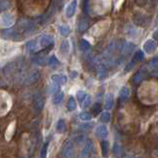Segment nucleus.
Wrapping results in <instances>:
<instances>
[{
	"label": "nucleus",
	"instance_id": "obj_1",
	"mask_svg": "<svg viewBox=\"0 0 158 158\" xmlns=\"http://www.w3.org/2000/svg\"><path fill=\"white\" fill-rule=\"evenodd\" d=\"M37 23L29 19H21L17 24V33L25 34V33H33L36 30Z\"/></svg>",
	"mask_w": 158,
	"mask_h": 158
},
{
	"label": "nucleus",
	"instance_id": "obj_2",
	"mask_svg": "<svg viewBox=\"0 0 158 158\" xmlns=\"http://www.w3.org/2000/svg\"><path fill=\"white\" fill-rule=\"evenodd\" d=\"M15 23V16L13 13L3 12L0 14V27L3 29H10Z\"/></svg>",
	"mask_w": 158,
	"mask_h": 158
},
{
	"label": "nucleus",
	"instance_id": "obj_3",
	"mask_svg": "<svg viewBox=\"0 0 158 158\" xmlns=\"http://www.w3.org/2000/svg\"><path fill=\"white\" fill-rule=\"evenodd\" d=\"M75 152V142L73 139H68L62 148L61 155L63 158H72Z\"/></svg>",
	"mask_w": 158,
	"mask_h": 158
},
{
	"label": "nucleus",
	"instance_id": "obj_4",
	"mask_svg": "<svg viewBox=\"0 0 158 158\" xmlns=\"http://www.w3.org/2000/svg\"><path fill=\"white\" fill-rule=\"evenodd\" d=\"M54 42V39L52 35H43L38 39V43L40 48H44L52 46V44Z\"/></svg>",
	"mask_w": 158,
	"mask_h": 158
},
{
	"label": "nucleus",
	"instance_id": "obj_5",
	"mask_svg": "<svg viewBox=\"0 0 158 158\" xmlns=\"http://www.w3.org/2000/svg\"><path fill=\"white\" fill-rule=\"evenodd\" d=\"M156 49H157V43L154 40H152V39L147 40V41L143 44V51L148 54L155 52Z\"/></svg>",
	"mask_w": 158,
	"mask_h": 158
},
{
	"label": "nucleus",
	"instance_id": "obj_6",
	"mask_svg": "<svg viewBox=\"0 0 158 158\" xmlns=\"http://www.w3.org/2000/svg\"><path fill=\"white\" fill-rule=\"evenodd\" d=\"M132 21L135 26H144L145 24H147L148 20L145 15L141 13H135L132 16Z\"/></svg>",
	"mask_w": 158,
	"mask_h": 158
},
{
	"label": "nucleus",
	"instance_id": "obj_7",
	"mask_svg": "<svg viewBox=\"0 0 158 158\" xmlns=\"http://www.w3.org/2000/svg\"><path fill=\"white\" fill-rule=\"evenodd\" d=\"M44 105V98L42 96V94L40 93H36L34 95V106L36 108L37 111H42Z\"/></svg>",
	"mask_w": 158,
	"mask_h": 158
},
{
	"label": "nucleus",
	"instance_id": "obj_8",
	"mask_svg": "<svg viewBox=\"0 0 158 158\" xmlns=\"http://www.w3.org/2000/svg\"><path fill=\"white\" fill-rule=\"evenodd\" d=\"M32 60L35 64H37V65H41V66H44V64L47 63V57H46V53L44 52H40V53H37L35 54L33 56Z\"/></svg>",
	"mask_w": 158,
	"mask_h": 158
},
{
	"label": "nucleus",
	"instance_id": "obj_9",
	"mask_svg": "<svg viewBox=\"0 0 158 158\" xmlns=\"http://www.w3.org/2000/svg\"><path fill=\"white\" fill-rule=\"evenodd\" d=\"M15 131H16V122L13 121L8 125L7 130H6V131H5V139H6L7 141L11 140L13 135H14V133H15Z\"/></svg>",
	"mask_w": 158,
	"mask_h": 158
},
{
	"label": "nucleus",
	"instance_id": "obj_10",
	"mask_svg": "<svg viewBox=\"0 0 158 158\" xmlns=\"http://www.w3.org/2000/svg\"><path fill=\"white\" fill-rule=\"evenodd\" d=\"M126 34L128 38L131 39H135V38H138L140 36V30H138L137 28L135 27H132V26H127L126 27Z\"/></svg>",
	"mask_w": 158,
	"mask_h": 158
},
{
	"label": "nucleus",
	"instance_id": "obj_11",
	"mask_svg": "<svg viewBox=\"0 0 158 158\" xmlns=\"http://www.w3.org/2000/svg\"><path fill=\"white\" fill-rule=\"evenodd\" d=\"M76 8H77V0H72V1L69 3L66 9H65V15L67 18H71L76 12Z\"/></svg>",
	"mask_w": 158,
	"mask_h": 158
},
{
	"label": "nucleus",
	"instance_id": "obj_12",
	"mask_svg": "<svg viewBox=\"0 0 158 158\" xmlns=\"http://www.w3.org/2000/svg\"><path fill=\"white\" fill-rule=\"evenodd\" d=\"M95 135L98 138H106L109 135V130L105 125H100L96 127Z\"/></svg>",
	"mask_w": 158,
	"mask_h": 158
},
{
	"label": "nucleus",
	"instance_id": "obj_13",
	"mask_svg": "<svg viewBox=\"0 0 158 158\" xmlns=\"http://www.w3.org/2000/svg\"><path fill=\"white\" fill-rule=\"evenodd\" d=\"M52 81L57 85H64L67 82V77L63 74H53L52 76Z\"/></svg>",
	"mask_w": 158,
	"mask_h": 158
},
{
	"label": "nucleus",
	"instance_id": "obj_14",
	"mask_svg": "<svg viewBox=\"0 0 158 158\" xmlns=\"http://www.w3.org/2000/svg\"><path fill=\"white\" fill-rule=\"evenodd\" d=\"M89 27V21L86 18H80L77 24V29L80 33L85 32Z\"/></svg>",
	"mask_w": 158,
	"mask_h": 158
},
{
	"label": "nucleus",
	"instance_id": "obj_15",
	"mask_svg": "<svg viewBox=\"0 0 158 158\" xmlns=\"http://www.w3.org/2000/svg\"><path fill=\"white\" fill-rule=\"evenodd\" d=\"M70 51V44L67 41V40H63L61 42L60 48H59V52L62 54V56H67Z\"/></svg>",
	"mask_w": 158,
	"mask_h": 158
},
{
	"label": "nucleus",
	"instance_id": "obj_16",
	"mask_svg": "<svg viewBox=\"0 0 158 158\" xmlns=\"http://www.w3.org/2000/svg\"><path fill=\"white\" fill-rule=\"evenodd\" d=\"M135 48V44L131 42H126L123 46V54H131Z\"/></svg>",
	"mask_w": 158,
	"mask_h": 158
},
{
	"label": "nucleus",
	"instance_id": "obj_17",
	"mask_svg": "<svg viewBox=\"0 0 158 158\" xmlns=\"http://www.w3.org/2000/svg\"><path fill=\"white\" fill-rule=\"evenodd\" d=\"M92 148H93V141L91 139L87 140V142L85 143V145H84L83 149L81 151V156L82 157H86L89 155V153L92 151Z\"/></svg>",
	"mask_w": 158,
	"mask_h": 158
},
{
	"label": "nucleus",
	"instance_id": "obj_18",
	"mask_svg": "<svg viewBox=\"0 0 158 158\" xmlns=\"http://www.w3.org/2000/svg\"><path fill=\"white\" fill-rule=\"evenodd\" d=\"M131 96V89L127 87V86H123L122 88V90L120 92V99L122 102H125L127 101L128 98Z\"/></svg>",
	"mask_w": 158,
	"mask_h": 158
},
{
	"label": "nucleus",
	"instance_id": "obj_19",
	"mask_svg": "<svg viewBox=\"0 0 158 158\" xmlns=\"http://www.w3.org/2000/svg\"><path fill=\"white\" fill-rule=\"evenodd\" d=\"M108 74V67L105 63H102L98 66V76L100 79H104L107 77Z\"/></svg>",
	"mask_w": 158,
	"mask_h": 158
},
{
	"label": "nucleus",
	"instance_id": "obj_20",
	"mask_svg": "<svg viewBox=\"0 0 158 158\" xmlns=\"http://www.w3.org/2000/svg\"><path fill=\"white\" fill-rule=\"evenodd\" d=\"M114 106V95L112 93H108L105 96V108L107 110H110Z\"/></svg>",
	"mask_w": 158,
	"mask_h": 158
},
{
	"label": "nucleus",
	"instance_id": "obj_21",
	"mask_svg": "<svg viewBox=\"0 0 158 158\" xmlns=\"http://www.w3.org/2000/svg\"><path fill=\"white\" fill-rule=\"evenodd\" d=\"M27 49L30 52H37L40 49L38 41H30L27 44Z\"/></svg>",
	"mask_w": 158,
	"mask_h": 158
},
{
	"label": "nucleus",
	"instance_id": "obj_22",
	"mask_svg": "<svg viewBox=\"0 0 158 158\" xmlns=\"http://www.w3.org/2000/svg\"><path fill=\"white\" fill-rule=\"evenodd\" d=\"M109 150H110V144L107 140H103L101 142V152L103 157H107L109 154Z\"/></svg>",
	"mask_w": 158,
	"mask_h": 158
},
{
	"label": "nucleus",
	"instance_id": "obj_23",
	"mask_svg": "<svg viewBox=\"0 0 158 158\" xmlns=\"http://www.w3.org/2000/svg\"><path fill=\"white\" fill-rule=\"evenodd\" d=\"M40 78V73L38 71H35L33 73H31L30 75L27 77L26 79V83L27 84H31V83H34V82H37Z\"/></svg>",
	"mask_w": 158,
	"mask_h": 158
},
{
	"label": "nucleus",
	"instance_id": "obj_24",
	"mask_svg": "<svg viewBox=\"0 0 158 158\" xmlns=\"http://www.w3.org/2000/svg\"><path fill=\"white\" fill-rule=\"evenodd\" d=\"M143 58H144V53H143V52L141 51H137L135 53V56H133L132 59H131V61L136 64L137 62H140L143 60Z\"/></svg>",
	"mask_w": 158,
	"mask_h": 158
},
{
	"label": "nucleus",
	"instance_id": "obj_25",
	"mask_svg": "<svg viewBox=\"0 0 158 158\" xmlns=\"http://www.w3.org/2000/svg\"><path fill=\"white\" fill-rule=\"evenodd\" d=\"M63 98H64V94H63V92H57V93H56V94L53 95L52 102H53L54 105H59V104H60V103L62 102Z\"/></svg>",
	"mask_w": 158,
	"mask_h": 158
},
{
	"label": "nucleus",
	"instance_id": "obj_26",
	"mask_svg": "<svg viewBox=\"0 0 158 158\" xmlns=\"http://www.w3.org/2000/svg\"><path fill=\"white\" fill-rule=\"evenodd\" d=\"M65 127H66L65 121H64L63 118H59L56 123V131L59 133H63L65 131Z\"/></svg>",
	"mask_w": 158,
	"mask_h": 158
},
{
	"label": "nucleus",
	"instance_id": "obj_27",
	"mask_svg": "<svg viewBox=\"0 0 158 158\" xmlns=\"http://www.w3.org/2000/svg\"><path fill=\"white\" fill-rule=\"evenodd\" d=\"M77 107V103H76V100H75V98L74 97H70L68 99V102H67V109H68V111H74L76 109Z\"/></svg>",
	"mask_w": 158,
	"mask_h": 158
},
{
	"label": "nucleus",
	"instance_id": "obj_28",
	"mask_svg": "<svg viewBox=\"0 0 158 158\" xmlns=\"http://www.w3.org/2000/svg\"><path fill=\"white\" fill-rule=\"evenodd\" d=\"M79 44H80V49L83 52H88V51H90V49H91L90 43H89L88 41H86L85 39H82Z\"/></svg>",
	"mask_w": 158,
	"mask_h": 158
},
{
	"label": "nucleus",
	"instance_id": "obj_29",
	"mask_svg": "<svg viewBox=\"0 0 158 158\" xmlns=\"http://www.w3.org/2000/svg\"><path fill=\"white\" fill-rule=\"evenodd\" d=\"M59 33H60L61 36L63 37H67L69 34H70V28H69L67 25H61L59 27Z\"/></svg>",
	"mask_w": 158,
	"mask_h": 158
},
{
	"label": "nucleus",
	"instance_id": "obj_30",
	"mask_svg": "<svg viewBox=\"0 0 158 158\" xmlns=\"http://www.w3.org/2000/svg\"><path fill=\"white\" fill-rule=\"evenodd\" d=\"M48 64L51 67H56L58 64H59V61H58V59L56 58V56H51L48 57Z\"/></svg>",
	"mask_w": 158,
	"mask_h": 158
},
{
	"label": "nucleus",
	"instance_id": "obj_31",
	"mask_svg": "<svg viewBox=\"0 0 158 158\" xmlns=\"http://www.w3.org/2000/svg\"><path fill=\"white\" fill-rule=\"evenodd\" d=\"M93 116L91 115L90 113H87V112H83L79 114V118L83 122H89L92 120Z\"/></svg>",
	"mask_w": 158,
	"mask_h": 158
},
{
	"label": "nucleus",
	"instance_id": "obj_32",
	"mask_svg": "<svg viewBox=\"0 0 158 158\" xmlns=\"http://www.w3.org/2000/svg\"><path fill=\"white\" fill-rule=\"evenodd\" d=\"M2 36H3V38L9 40V39H11L15 36V32L12 29H5L2 32Z\"/></svg>",
	"mask_w": 158,
	"mask_h": 158
},
{
	"label": "nucleus",
	"instance_id": "obj_33",
	"mask_svg": "<svg viewBox=\"0 0 158 158\" xmlns=\"http://www.w3.org/2000/svg\"><path fill=\"white\" fill-rule=\"evenodd\" d=\"M143 78H144V75H143L141 70H140L139 72H137L135 75L132 77V81L135 84H138V83H140L143 80Z\"/></svg>",
	"mask_w": 158,
	"mask_h": 158
},
{
	"label": "nucleus",
	"instance_id": "obj_34",
	"mask_svg": "<svg viewBox=\"0 0 158 158\" xmlns=\"http://www.w3.org/2000/svg\"><path fill=\"white\" fill-rule=\"evenodd\" d=\"M86 96H87V94H86L85 92H84V91H82V90H79V91H77V93H76V98H77L78 102L80 103V104H82L83 101L85 100Z\"/></svg>",
	"mask_w": 158,
	"mask_h": 158
},
{
	"label": "nucleus",
	"instance_id": "obj_35",
	"mask_svg": "<svg viewBox=\"0 0 158 158\" xmlns=\"http://www.w3.org/2000/svg\"><path fill=\"white\" fill-rule=\"evenodd\" d=\"M91 104H92V96L91 95H87L86 98H85V100L83 101V103L81 104L80 106L83 109H86V108H88L89 106H90Z\"/></svg>",
	"mask_w": 158,
	"mask_h": 158
},
{
	"label": "nucleus",
	"instance_id": "obj_36",
	"mask_svg": "<svg viewBox=\"0 0 158 158\" xmlns=\"http://www.w3.org/2000/svg\"><path fill=\"white\" fill-rule=\"evenodd\" d=\"M148 67H149L150 69H158V57H154V58H152L151 60L148 62Z\"/></svg>",
	"mask_w": 158,
	"mask_h": 158
},
{
	"label": "nucleus",
	"instance_id": "obj_37",
	"mask_svg": "<svg viewBox=\"0 0 158 158\" xmlns=\"http://www.w3.org/2000/svg\"><path fill=\"white\" fill-rule=\"evenodd\" d=\"M100 121L102 123H109L111 121V115H110V113L109 112H104L101 117H100Z\"/></svg>",
	"mask_w": 158,
	"mask_h": 158
},
{
	"label": "nucleus",
	"instance_id": "obj_38",
	"mask_svg": "<svg viewBox=\"0 0 158 158\" xmlns=\"http://www.w3.org/2000/svg\"><path fill=\"white\" fill-rule=\"evenodd\" d=\"M9 6H10V2L8 0H2V1H0V14L3 11H5L6 9H8Z\"/></svg>",
	"mask_w": 158,
	"mask_h": 158
},
{
	"label": "nucleus",
	"instance_id": "obj_39",
	"mask_svg": "<svg viewBox=\"0 0 158 158\" xmlns=\"http://www.w3.org/2000/svg\"><path fill=\"white\" fill-rule=\"evenodd\" d=\"M58 88H59V85H57V84H56V83H52V85L48 86V92L49 94H56L58 92Z\"/></svg>",
	"mask_w": 158,
	"mask_h": 158
},
{
	"label": "nucleus",
	"instance_id": "obj_40",
	"mask_svg": "<svg viewBox=\"0 0 158 158\" xmlns=\"http://www.w3.org/2000/svg\"><path fill=\"white\" fill-rule=\"evenodd\" d=\"M101 111H102L101 104L96 103L95 105H93V107H92V113L94 114V115H98L99 113H101Z\"/></svg>",
	"mask_w": 158,
	"mask_h": 158
},
{
	"label": "nucleus",
	"instance_id": "obj_41",
	"mask_svg": "<svg viewBox=\"0 0 158 158\" xmlns=\"http://www.w3.org/2000/svg\"><path fill=\"white\" fill-rule=\"evenodd\" d=\"M90 1L89 0H84L83 1V10L84 12H85L86 14H89L90 13Z\"/></svg>",
	"mask_w": 158,
	"mask_h": 158
},
{
	"label": "nucleus",
	"instance_id": "obj_42",
	"mask_svg": "<svg viewBox=\"0 0 158 158\" xmlns=\"http://www.w3.org/2000/svg\"><path fill=\"white\" fill-rule=\"evenodd\" d=\"M74 142L76 143V144H82V143L85 141V135H78V136H75L73 138Z\"/></svg>",
	"mask_w": 158,
	"mask_h": 158
},
{
	"label": "nucleus",
	"instance_id": "obj_43",
	"mask_svg": "<svg viewBox=\"0 0 158 158\" xmlns=\"http://www.w3.org/2000/svg\"><path fill=\"white\" fill-rule=\"evenodd\" d=\"M94 127V123H82V125H79V128L81 130H91V128Z\"/></svg>",
	"mask_w": 158,
	"mask_h": 158
},
{
	"label": "nucleus",
	"instance_id": "obj_44",
	"mask_svg": "<svg viewBox=\"0 0 158 158\" xmlns=\"http://www.w3.org/2000/svg\"><path fill=\"white\" fill-rule=\"evenodd\" d=\"M47 154H48V143H46V144L43 146L40 158H47Z\"/></svg>",
	"mask_w": 158,
	"mask_h": 158
},
{
	"label": "nucleus",
	"instance_id": "obj_45",
	"mask_svg": "<svg viewBox=\"0 0 158 158\" xmlns=\"http://www.w3.org/2000/svg\"><path fill=\"white\" fill-rule=\"evenodd\" d=\"M135 4L137 5V6H139V7H144L145 5L147 4L148 0H135Z\"/></svg>",
	"mask_w": 158,
	"mask_h": 158
},
{
	"label": "nucleus",
	"instance_id": "obj_46",
	"mask_svg": "<svg viewBox=\"0 0 158 158\" xmlns=\"http://www.w3.org/2000/svg\"><path fill=\"white\" fill-rule=\"evenodd\" d=\"M153 40H154V41H158V29L154 32V34H153Z\"/></svg>",
	"mask_w": 158,
	"mask_h": 158
},
{
	"label": "nucleus",
	"instance_id": "obj_47",
	"mask_svg": "<svg viewBox=\"0 0 158 158\" xmlns=\"http://www.w3.org/2000/svg\"><path fill=\"white\" fill-rule=\"evenodd\" d=\"M123 158H135V157H133V156H131V155H126Z\"/></svg>",
	"mask_w": 158,
	"mask_h": 158
},
{
	"label": "nucleus",
	"instance_id": "obj_48",
	"mask_svg": "<svg viewBox=\"0 0 158 158\" xmlns=\"http://www.w3.org/2000/svg\"><path fill=\"white\" fill-rule=\"evenodd\" d=\"M54 1H59V0H54Z\"/></svg>",
	"mask_w": 158,
	"mask_h": 158
}]
</instances>
